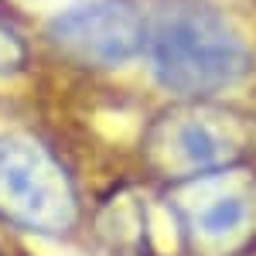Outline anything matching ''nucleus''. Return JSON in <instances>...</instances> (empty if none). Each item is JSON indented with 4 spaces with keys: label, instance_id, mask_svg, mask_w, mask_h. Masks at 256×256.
Instances as JSON below:
<instances>
[{
    "label": "nucleus",
    "instance_id": "nucleus-1",
    "mask_svg": "<svg viewBox=\"0 0 256 256\" xmlns=\"http://www.w3.org/2000/svg\"><path fill=\"white\" fill-rule=\"evenodd\" d=\"M150 76L164 92L205 102L253 72V48L216 0H147Z\"/></svg>",
    "mask_w": 256,
    "mask_h": 256
},
{
    "label": "nucleus",
    "instance_id": "nucleus-2",
    "mask_svg": "<svg viewBox=\"0 0 256 256\" xmlns=\"http://www.w3.org/2000/svg\"><path fill=\"white\" fill-rule=\"evenodd\" d=\"M0 216L41 236H68L79 222L72 178L38 140H0Z\"/></svg>",
    "mask_w": 256,
    "mask_h": 256
},
{
    "label": "nucleus",
    "instance_id": "nucleus-3",
    "mask_svg": "<svg viewBox=\"0 0 256 256\" xmlns=\"http://www.w3.org/2000/svg\"><path fill=\"white\" fill-rule=\"evenodd\" d=\"M171 202L188 239L205 256L232 253L256 232V178L232 164L192 174L174 188Z\"/></svg>",
    "mask_w": 256,
    "mask_h": 256
},
{
    "label": "nucleus",
    "instance_id": "nucleus-4",
    "mask_svg": "<svg viewBox=\"0 0 256 256\" xmlns=\"http://www.w3.org/2000/svg\"><path fill=\"white\" fill-rule=\"evenodd\" d=\"M48 41L65 58L120 68L147 48V4L144 0H76L44 28Z\"/></svg>",
    "mask_w": 256,
    "mask_h": 256
},
{
    "label": "nucleus",
    "instance_id": "nucleus-5",
    "mask_svg": "<svg viewBox=\"0 0 256 256\" xmlns=\"http://www.w3.org/2000/svg\"><path fill=\"white\" fill-rule=\"evenodd\" d=\"M160 160L174 174H205L239 158V126L205 106H178L154 126Z\"/></svg>",
    "mask_w": 256,
    "mask_h": 256
},
{
    "label": "nucleus",
    "instance_id": "nucleus-6",
    "mask_svg": "<svg viewBox=\"0 0 256 256\" xmlns=\"http://www.w3.org/2000/svg\"><path fill=\"white\" fill-rule=\"evenodd\" d=\"M28 38L20 34V28L14 20H7L0 14V79H10V76H20L28 68Z\"/></svg>",
    "mask_w": 256,
    "mask_h": 256
}]
</instances>
